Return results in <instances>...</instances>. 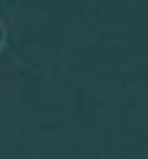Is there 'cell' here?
Masks as SVG:
<instances>
[{
    "instance_id": "6da1fadb",
    "label": "cell",
    "mask_w": 148,
    "mask_h": 159,
    "mask_svg": "<svg viewBox=\"0 0 148 159\" xmlns=\"http://www.w3.org/2000/svg\"><path fill=\"white\" fill-rule=\"evenodd\" d=\"M0 35H3V30H0Z\"/></svg>"
}]
</instances>
